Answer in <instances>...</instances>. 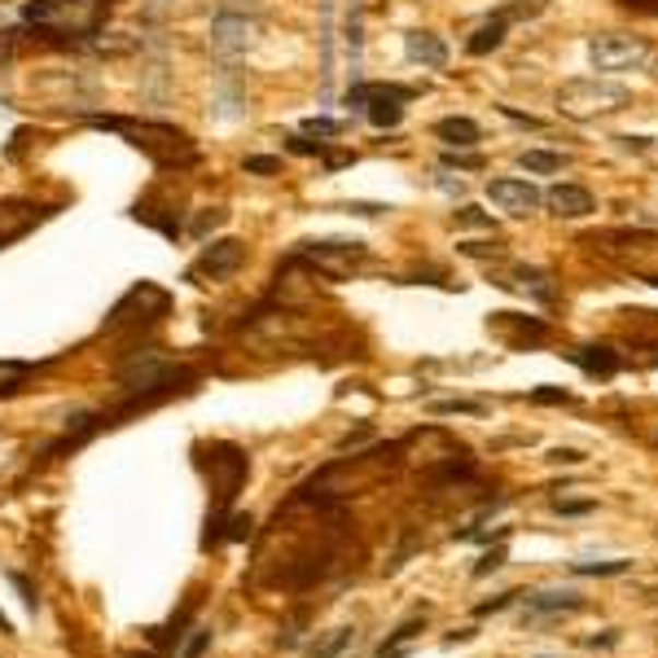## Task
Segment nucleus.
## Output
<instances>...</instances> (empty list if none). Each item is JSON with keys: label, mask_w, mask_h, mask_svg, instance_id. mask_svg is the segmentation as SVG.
I'll use <instances>...</instances> for the list:
<instances>
[{"label": "nucleus", "mask_w": 658, "mask_h": 658, "mask_svg": "<svg viewBox=\"0 0 658 658\" xmlns=\"http://www.w3.org/2000/svg\"><path fill=\"white\" fill-rule=\"evenodd\" d=\"M106 10H110V0H32L23 10V19L36 32H49L62 40H84L102 27Z\"/></svg>", "instance_id": "f257e3e1"}, {"label": "nucleus", "mask_w": 658, "mask_h": 658, "mask_svg": "<svg viewBox=\"0 0 658 658\" xmlns=\"http://www.w3.org/2000/svg\"><path fill=\"white\" fill-rule=\"evenodd\" d=\"M623 106H632V89H627V84H614V80H606V75L566 80V84L557 89V115H562V119H575V124L619 115Z\"/></svg>", "instance_id": "f03ea898"}, {"label": "nucleus", "mask_w": 658, "mask_h": 658, "mask_svg": "<svg viewBox=\"0 0 658 658\" xmlns=\"http://www.w3.org/2000/svg\"><path fill=\"white\" fill-rule=\"evenodd\" d=\"M588 62L592 71H641L649 62V40L645 36H623V32H606L588 40Z\"/></svg>", "instance_id": "7ed1b4c3"}, {"label": "nucleus", "mask_w": 658, "mask_h": 658, "mask_svg": "<svg viewBox=\"0 0 658 658\" xmlns=\"http://www.w3.org/2000/svg\"><path fill=\"white\" fill-rule=\"evenodd\" d=\"M211 487H215V509L211 514H228L237 492H242V479H246V457L233 448V444H211Z\"/></svg>", "instance_id": "20e7f679"}, {"label": "nucleus", "mask_w": 658, "mask_h": 658, "mask_svg": "<svg viewBox=\"0 0 658 658\" xmlns=\"http://www.w3.org/2000/svg\"><path fill=\"white\" fill-rule=\"evenodd\" d=\"M242 263H246V246H242L237 237H220V242H211V246L189 263V281H198V285H207V281H228Z\"/></svg>", "instance_id": "39448f33"}, {"label": "nucleus", "mask_w": 658, "mask_h": 658, "mask_svg": "<svg viewBox=\"0 0 658 658\" xmlns=\"http://www.w3.org/2000/svg\"><path fill=\"white\" fill-rule=\"evenodd\" d=\"M255 45H259V23L255 19L224 14V19L211 23V49H215V58H246Z\"/></svg>", "instance_id": "423d86ee"}, {"label": "nucleus", "mask_w": 658, "mask_h": 658, "mask_svg": "<svg viewBox=\"0 0 658 658\" xmlns=\"http://www.w3.org/2000/svg\"><path fill=\"white\" fill-rule=\"evenodd\" d=\"M487 198L496 202V211H505V215H514V220H522V215H531L540 202H544V193L531 185V180H518V176H501V180H487Z\"/></svg>", "instance_id": "0eeeda50"}, {"label": "nucleus", "mask_w": 658, "mask_h": 658, "mask_svg": "<svg viewBox=\"0 0 658 658\" xmlns=\"http://www.w3.org/2000/svg\"><path fill=\"white\" fill-rule=\"evenodd\" d=\"M298 259H312L316 272H325V277H343L365 259V246L361 242H312Z\"/></svg>", "instance_id": "6e6552de"}, {"label": "nucleus", "mask_w": 658, "mask_h": 658, "mask_svg": "<svg viewBox=\"0 0 658 658\" xmlns=\"http://www.w3.org/2000/svg\"><path fill=\"white\" fill-rule=\"evenodd\" d=\"M579 610H584V597L575 588H544V592L522 597V623L557 619V614H579Z\"/></svg>", "instance_id": "1a4fd4ad"}, {"label": "nucleus", "mask_w": 658, "mask_h": 658, "mask_svg": "<svg viewBox=\"0 0 658 658\" xmlns=\"http://www.w3.org/2000/svg\"><path fill=\"white\" fill-rule=\"evenodd\" d=\"M544 202H549V211H553L557 220H584V215H592V211H597L592 193H588L584 185H571V180L553 185V189L544 193Z\"/></svg>", "instance_id": "9d476101"}, {"label": "nucleus", "mask_w": 658, "mask_h": 658, "mask_svg": "<svg viewBox=\"0 0 658 658\" xmlns=\"http://www.w3.org/2000/svg\"><path fill=\"white\" fill-rule=\"evenodd\" d=\"M496 285H505V290H518V294H531V298H553L557 290H553V281H549V272H540V268H527V263H514V268H505V272H496Z\"/></svg>", "instance_id": "9b49d317"}, {"label": "nucleus", "mask_w": 658, "mask_h": 658, "mask_svg": "<svg viewBox=\"0 0 658 658\" xmlns=\"http://www.w3.org/2000/svg\"><path fill=\"white\" fill-rule=\"evenodd\" d=\"M404 58L426 67V71H444L448 67V45L435 32H409L404 36Z\"/></svg>", "instance_id": "f8f14e48"}, {"label": "nucleus", "mask_w": 658, "mask_h": 658, "mask_svg": "<svg viewBox=\"0 0 658 658\" xmlns=\"http://www.w3.org/2000/svg\"><path fill=\"white\" fill-rule=\"evenodd\" d=\"M571 365H579L588 378H614L623 369V356L610 352V348H575L571 352Z\"/></svg>", "instance_id": "ddd939ff"}, {"label": "nucleus", "mask_w": 658, "mask_h": 658, "mask_svg": "<svg viewBox=\"0 0 658 658\" xmlns=\"http://www.w3.org/2000/svg\"><path fill=\"white\" fill-rule=\"evenodd\" d=\"M32 224H36V211L27 202H5V207H0V246L23 237Z\"/></svg>", "instance_id": "4468645a"}, {"label": "nucleus", "mask_w": 658, "mask_h": 658, "mask_svg": "<svg viewBox=\"0 0 658 658\" xmlns=\"http://www.w3.org/2000/svg\"><path fill=\"white\" fill-rule=\"evenodd\" d=\"M435 137L448 141V145H457V150H474L483 132H479L474 119H457V115H453V119H439V124H435Z\"/></svg>", "instance_id": "2eb2a0df"}, {"label": "nucleus", "mask_w": 658, "mask_h": 658, "mask_svg": "<svg viewBox=\"0 0 658 658\" xmlns=\"http://www.w3.org/2000/svg\"><path fill=\"white\" fill-rule=\"evenodd\" d=\"M509 23H514V14L505 10V14H496L492 23H483L479 32H474V40L466 45L474 58H483V54H492V49H501V40H505V32H509Z\"/></svg>", "instance_id": "dca6fc26"}, {"label": "nucleus", "mask_w": 658, "mask_h": 658, "mask_svg": "<svg viewBox=\"0 0 658 658\" xmlns=\"http://www.w3.org/2000/svg\"><path fill=\"white\" fill-rule=\"evenodd\" d=\"M422 627H426V610H422V614H413L409 623H400V627H396V632L378 645V658H404V649L418 641V632H422Z\"/></svg>", "instance_id": "f3484780"}, {"label": "nucleus", "mask_w": 658, "mask_h": 658, "mask_svg": "<svg viewBox=\"0 0 658 658\" xmlns=\"http://www.w3.org/2000/svg\"><path fill=\"white\" fill-rule=\"evenodd\" d=\"M632 562L627 557H606V562H571V575H584V579H614V575H627Z\"/></svg>", "instance_id": "a211bd4d"}, {"label": "nucleus", "mask_w": 658, "mask_h": 658, "mask_svg": "<svg viewBox=\"0 0 658 658\" xmlns=\"http://www.w3.org/2000/svg\"><path fill=\"white\" fill-rule=\"evenodd\" d=\"M348 645H356V627H334L325 641L312 645V658H339Z\"/></svg>", "instance_id": "6ab92c4d"}, {"label": "nucleus", "mask_w": 658, "mask_h": 658, "mask_svg": "<svg viewBox=\"0 0 658 658\" xmlns=\"http://www.w3.org/2000/svg\"><path fill=\"white\" fill-rule=\"evenodd\" d=\"M571 158L566 154H549V150H522L518 154V167L522 172H562Z\"/></svg>", "instance_id": "aec40b11"}, {"label": "nucleus", "mask_w": 658, "mask_h": 658, "mask_svg": "<svg viewBox=\"0 0 658 658\" xmlns=\"http://www.w3.org/2000/svg\"><path fill=\"white\" fill-rule=\"evenodd\" d=\"M27 378H32V365H14V361H5V365H0V396H14Z\"/></svg>", "instance_id": "412c9836"}, {"label": "nucleus", "mask_w": 658, "mask_h": 658, "mask_svg": "<svg viewBox=\"0 0 658 658\" xmlns=\"http://www.w3.org/2000/svg\"><path fill=\"white\" fill-rule=\"evenodd\" d=\"M431 413H435V418H448V413L483 418V413H487V404H479V400H435V404H431Z\"/></svg>", "instance_id": "4be33fe9"}, {"label": "nucleus", "mask_w": 658, "mask_h": 658, "mask_svg": "<svg viewBox=\"0 0 658 658\" xmlns=\"http://www.w3.org/2000/svg\"><path fill=\"white\" fill-rule=\"evenodd\" d=\"M343 128L348 124H339V119H307L303 124V132H312V137H343Z\"/></svg>", "instance_id": "5701e85b"}, {"label": "nucleus", "mask_w": 658, "mask_h": 658, "mask_svg": "<svg viewBox=\"0 0 658 658\" xmlns=\"http://www.w3.org/2000/svg\"><path fill=\"white\" fill-rule=\"evenodd\" d=\"M518 597H522V592H501V597H492V601H479V606H474V614H479V619L501 614V610H505V606H514Z\"/></svg>", "instance_id": "b1692460"}, {"label": "nucleus", "mask_w": 658, "mask_h": 658, "mask_svg": "<svg viewBox=\"0 0 658 658\" xmlns=\"http://www.w3.org/2000/svg\"><path fill=\"white\" fill-rule=\"evenodd\" d=\"M207 645H211V632H207V627H193V636L180 645V658H202Z\"/></svg>", "instance_id": "393cba45"}, {"label": "nucleus", "mask_w": 658, "mask_h": 658, "mask_svg": "<svg viewBox=\"0 0 658 658\" xmlns=\"http://www.w3.org/2000/svg\"><path fill=\"white\" fill-rule=\"evenodd\" d=\"M505 566V549H492V553H483L479 557V566H474V579H487L492 571H501Z\"/></svg>", "instance_id": "a878e982"}, {"label": "nucleus", "mask_w": 658, "mask_h": 658, "mask_svg": "<svg viewBox=\"0 0 658 658\" xmlns=\"http://www.w3.org/2000/svg\"><path fill=\"white\" fill-rule=\"evenodd\" d=\"M453 220H457V224H466V228H492V220H487L479 207H461Z\"/></svg>", "instance_id": "bb28decb"}, {"label": "nucleus", "mask_w": 658, "mask_h": 658, "mask_svg": "<svg viewBox=\"0 0 658 658\" xmlns=\"http://www.w3.org/2000/svg\"><path fill=\"white\" fill-rule=\"evenodd\" d=\"M531 404H571V396L557 387H540V391H531Z\"/></svg>", "instance_id": "cd10ccee"}, {"label": "nucleus", "mask_w": 658, "mask_h": 658, "mask_svg": "<svg viewBox=\"0 0 658 658\" xmlns=\"http://www.w3.org/2000/svg\"><path fill=\"white\" fill-rule=\"evenodd\" d=\"M553 509L566 514V518H579V514H592V501H562V496H557Z\"/></svg>", "instance_id": "c85d7f7f"}, {"label": "nucleus", "mask_w": 658, "mask_h": 658, "mask_svg": "<svg viewBox=\"0 0 658 658\" xmlns=\"http://www.w3.org/2000/svg\"><path fill=\"white\" fill-rule=\"evenodd\" d=\"M549 461H553V466H584V453H579V448H553Z\"/></svg>", "instance_id": "c756f323"}, {"label": "nucleus", "mask_w": 658, "mask_h": 658, "mask_svg": "<svg viewBox=\"0 0 658 658\" xmlns=\"http://www.w3.org/2000/svg\"><path fill=\"white\" fill-rule=\"evenodd\" d=\"M246 172H259V176H272V172H281V158H246Z\"/></svg>", "instance_id": "7c9ffc66"}, {"label": "nucleus", "mask_w": 658, "mask_h": 658, "mask_svg": "<svg viewBox=\"0 0 658 658\" xmlns=\"http://www.w3.org/2000/svg\"><path fill=\"white\" fill-rule=\"evenodd\" d=\"M220 220H224V211H211V215H202V220L193 224V237H207L211 228H220Z\"/></svg>", "instance_id": "2f4dec72"}, {"label": "nucleus", "mask_w": 658, "mask_h": 658, "mask_svg": "<svg viewBox=\"0 0 658 658\" xmlns=\"http://www.w3.org/2000/svg\"><path fill=\"white\" fill-rule=\"evenodd\" d=\"M584 645H588V649H614V645H619V632L610 627V632H601V636H588Z\"/></svg>", "instance_id": "473e14b6"}, {"label": "nucleus", "mask_w": 658, "mask_h": 658, "mask_svg": "<svg viewBox=\"0 0 658 658\" xmlns=\"http://www.w3.org/2000/svg\"><path fill=\"white\" fill-rule=\"evenodd\" d=\"M10 579L19 584V592H23V601H27V610H36V606H40V597H36V588H32V584H27L23 575H10Z\"/></svg>", "instance_id": "72a5a7b5"}, {"label": "nucleus", "mask_w": 658, "mask_h": 658, "mask_svg": "<svg viewBox=\"0 0 658 658\" xmlns=\"http://www.w3.org/2000/svg\"><path fill=\"white\" fill-rule=\"evenodd\" d=\"M0 632H5V636L14 632V623H10V614H5V610H0Z\"/></svg>", "instance_id": "f704fd0d"}, {"label": "nucleus", "mask_w": 658, "mask_h": 658, "mask_svg": "<svg viewBox=\"0 0 658 658\" xmlns=\"http://www.w3.org/2000/svg\"><path fill=\"white\" fill-rule=\"evenodd\" d=\"M649 75H654V80H658V58H654V62H649Z\"/></svg>", "instance_id": "c9c22d12"}, {"label": "nucleus", "mask_w": 658, "mask_h": 658, "mask_svg": "<svg viewBox=\"0 0 658 658\" xmlns=\"http://www.w3.org/2000/svg\"><path fill=\"white\" fill-rule=\"evenodd\" d=\"M128 658H154V654H128Z\"/></svg>", "instance_id": "e433bc0d"}]
</instances>
